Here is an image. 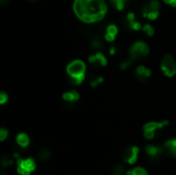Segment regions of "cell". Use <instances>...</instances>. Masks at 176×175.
Masks as SVG:
<instances>
[{
    "mask_svg": "<svg viewBox=\"0 0 176 175\" xmlns=\"http://www.w3.org/2000/svg\"><path fill=\"white\" fill-rule=\"evenodd\" d=\"M115 36H113V35H111V34H108V33H106L105 39H106L107 41H109V42H111V41L115 40Z\"/></svg>",
    "mask_w": 176,
    "mask_h": 175,
    "instance_id": "4316f807",
    "label": "cell"
},
{
    "mask_svg": "<svg viewBox=\"0 0 176 175\" xmlns=\"http://www.w3.org/2000/svg\"><path fill=\"white\" fill-rule=\"evenodd\" d=\"M17 142L21 147H27L30 143V138L26 133H20L17 136Z\"/></svg>",
    "mask_w": 176,
    "mask_h": 175,
    "instance_id": "7c38bea8",
    "label": "cell"
},
{
    "mask_svg": "<svg viewBox=\"0 0 176 175\" xmlns=\"http://www.w3.org/2000/svg\"><path fill=\"white\" fill-rule=\"evenodd\" d=\"M127 175H148L145 169L141 168V167H137L134 168L133 170L127 171Z\"/></svg>",
    "mask_w": 176,
    "mask_h": 175,
    "instance_id": "4fadbf2b",
    "label": "cell"
},
{
    "mask_svg": "<svg viewBox=\"0 0 176 175\" xmlns=\"http://www.w3.org/2000/svg\"><path fill=\"white\" fill-rule=\"evenodd\" d=\"M169 125V121H162V122H149L146 123L143 126V134L144 137L148 140L154 139V131L159 129H162V128L166 127Z\"/></svg>",
    "mask_w": 176,
    "mask_h": 175,
    "instance_id": "3957f363",
    "label": "cell"
},
{
    "mask_svg": "<svg viewBox=\"0 0 176 175\" xmlns=\"http://www.w3.org/2000/svg\"><path fill=\"white\" fill-rule=\"evenodd\" d=\"M62 99H63L65 102L69 103H74L76 101L79 100V94L76 91H70V92H66L63 94L62 96Z\"/></svg>",
    "mask_w": 176,
    "mask_h": 175,
    "instance_id": "30bf717a",
    "label": "cell"
},
{
    "mask_svg": "<svg viewBox=\"0 0 176 175\" xmlns=\"http://www.w3.org/2000/svg\"><path fill=\"white\" fill-rule=\"evenodd\" d=\"M103 77H97L96 79H93L92 82H90V86L92 88H96V87H98L99 85H101V83L103 82Z\"/></svg>",
    "mask_w": 176,
    "mask_h": 175,
    "instance_id": "e0dca14e",
    "label": "cell"
},
{
    "mask_svg": "<svg viewBox=\"0 0 176 175\" xmlns=\"http://www.w3.org/2000/svg\"><path fill=\"white\" fill-rule=\"evenodd\" d=\"M165 2H166V3H169V4H172L173 3V1H174V0H164Z\"/></svg>",
    "mask_w": 176,
    "mask_h": 175,
    "instance_id": "1f68e13d",
    "label": "cell"
},
{
    "mask_svg": "<svg viewBox=\"0 0 176 175\" xmlns=\"http://www.w3.org/2000/svg\"><path fill=\"white\" fill-rule=\"evenodd\" d=\"M67 74L74 85H81L86 77V64L81 60H74L68 64L66 68Z\"/></svg>",
    "mask_w": 176,
    "mask_h": 175,
    "instance_id": "6da1fadb",
    "label": "cell"
},
{
    "mask_svg": "<svg viewBox=\"0 0 176 175\" xmlns=\"http://www.w3.org/2000/svg\"><path fill=\"white\" fill-rule=\"evenodd\" d=\"M89 62L90 63H99L100 65H102V66H105L106 64H107V59L104 57V55L101 54V53H97L95 55H93V56H90L89 57Z\"/></svg>",
    "mask_w": 176,
    "mask_h": 175,
    "instance_id": "8fae6325",
    "label": "cell"
},
{
    "mask_svg": "<svg viewBox=\"0 0 176 175\" xmlns=\"http://www.w3.org/2000/svg\"><path fill=\"white\" fill-rule=\"evenodd\" d=\"M124 167L121 165H116L115 168H113V171H112V175H123L124 174Z\"/></svg>",
    "mask_w": 176,
    "mask_h": 175,
    "instance_id": "9a60e30c",
    "label": "cell"
},
{
    "mask_svg": "<svg viewBox=\"0 0 176 175\" xmlns=\"http://www.w3.org/2000/svg\"><path fill=\"white\" fill-rule=\"evenodd\" d=\"M101 12H104V14L107 12V6H106L105 2L103 1V0H101Z\"/></svg>",
    "mask_w": 176,
    "mask_h": 175,
    "instance_id": "83f0119b",
    "label": "cell"
},
{
    "mask_svg": "<svg viewBox=\"0 0 176 175\" xmlns=\"http://www.w3.org/2000/svg\"><path fill=\"white\" fill-rule=\"evenodd\" d=\"M145 151H146L147 156L151 159H157L162 155L164 150H163V147H161V146H159V145L151 144V145H147L145 147Z\"/></svg>",
    "mask_w": 176,
    "mask_h": 175,
    "instance_id": "52a82bcc",
    "label": "cell"
},
{
    "mask_svg": "<svg viewBox=\"0 0 176 175\" xmlns=\"http://www.w3.org/2000/svg\"><path fill=\"white\" fill-rule=\"evenodd\" d=\"M161 69L163 73L168 77H173L176 74V62L170 55H166L163 58L161 63Z\"/></svg>",
    "mask_w": 176,
    "mask_h": 175,
    "instance_id": "5b68a950",
    "label": "cell"
},
{
    "mask_svg": "<svg viewBox=\"0 0 176 175\" xmlns=\"http://www.w3.org/2000/svg\"><path fill=\"white\" fill-rule=\"evenodd\" d=\"M17 171L20 175H30L36 169V163L33 158L18 159L17 161Z\"/></svg>",
    "mask_w": 176,
    "mask_h": 175,
    "instance_id": "7a4b0ae2",
    "label": "cell"
},
{
    "mask_svg": "<svg viewBox=\"0 0 176 175\" xmlns=\"http://www.w3.org/2000/svg\"><path fill=\"white\" fill-rule=\"evenodd\" d=\"M164 147L170 156L176 158V138H172V139L167 140L164 144Z\"/></svg>",
    "mask_w": 176,
    "mask_h": 175,
    "instance_id": "9c48e42d",
    "label": "cell"
},
{
    "mask_svg": "<svg viewBox=\"0 0 176 175\" xmlns=\"http://www.w3.org/2000/svg\"><path fill=\"white\" fill-rule=\"evenodd\" d=\"M134 19H135V15H134V14H132V12L128 14V17H127V21H128V23L133 22Z\"/></svg>",
    "mask_w": 176,
    "mask_h": 175,
    "instance_id": "f1b7e54d",
    "label": "cell"
},
{
    "mask_svg": "<svg viewBox=\"0 0 176 175\" xmlns=\"http://www.w3.org/2000/svg\"><path fill=\"white\" fill-rule=\"evenodd\" d=\"M149 6H151V8L152 10H158L160 8V2L158 0H152V1H151V3H149Z\"/></svg>",
    "mask_w": 176,
    "mask_h": 175,
    "instance_id": "7402d4cb",
    "label": "cell"
},
{
    "mask_svg": "<svg viewBox=\"0 0 176 175\" xmlns=\"http://www.w3.org/2000/svg\"><path fill=\"white\" fill-rule=\"evenodd\" d=\"M149 49L146 43L142 41H137L132 45L130 49V57L131 60H138L140 58H143L146 55H148Z\"/></svg>",
    "mask_w": 176,
    "mask_h": 175,
    "instance_id": "277c9868",
    "label": "cell"
},
{
    "mask_svg": "<svg viewBox=\"0 0 176 175\" xmlns=\"http://www.w3.org/2000/svg\"><path fill=\"white\" fill-rule=\"evenodd\" d=\"M135 74L139 80L144 82V80H146L148 77H151V71L149 69L145 68L144 66H138L136 69V71H135Z\"/></svg>",
    "mask_w": 176,
    "mask_h": 175,
    "instance_id": "ba28073f",
    "label": "cell"
},
{
    "mask_svg": "<svg viewBox=\"0 0 176 175\" xmlns=\"http://www.w3.org/2000/svg\"><path fill=\"white\" fill-rule=\"evenodd\" d=\"M139 155V148L137 146H131V147L127 148L124 153V161L129 165H133L137 162Z\"/></svg>",
    "mask_w": 176,
    "mask_h": 175,
    "instance_id": "8992f818",
    "label": "cell"
},
{
    "mask_svg": "<svg viewBox=\"0 0 176 175\" xmlns=\"http://www.w3.org/2000/svg\"><path fill=\"white\" fill-rule=\"evenodd\" d=\"M38 156H39L41 161H46L51 158V151L48 150H45H45H41L39 153H38Z\"/></svg>",
    "mask_w": 176,
    "mask_h": 175,
    "instance_id": "5bb4252c",
    "label": "cell"
},
{
    "mask_svg": "<svg viewBox=\"0 0 176 175\" xmlns=\"http://www.w3.org/2000/svg\"><path fill=\"white\" fill-rule=\"evenodd\" d=\"M111 1H112L115 4H116V3H118V2H124L125 0H111Z\"/></svg>",
    "mask_w": 176,
    "mask_h": 175,
    "instance_id": "4dcf8cb0",
    "label": "cell"
},
{
    "mask_svg": "<svg viewBox=\"0 0 176 175\" xmlns=\"http://www.w3.org/2000/svg\"><path fill=\"white\" fill-rule=\"evenodd\" d=\"M158 17H159V12H158V10H154L151 14L147 15L146 18H148V19H151V20H154V19H157Z\"/></svg>",
    "mask_w": 176,
    "mask_h": 175,
    "instance_id": "d4e9b609",
    "label": "cell"
},
{
    "mask_svg": "<svg viewBox=\"0 0 176 175\" xmlns=\"http://www.w3.org/2000/svg\"><path fill=\"white\" fill-rule=\"evenodd\" d=\"M102 46H103V44L99 39H94V40L92 41V48L93 49H101Z\"/></svg>",
    "mask_w": 176,
    "mask_h": 175,
    "instance_id": "603a6c76",
    "label": "cell"
},
{
    "mask_svg": "<svg viewBox=\"0 0 176 175\" xmlns=\"http://www.w3.org/2000/svg\"><path fill=\"white\" fill-rule=\"evenodd\" d=\"M107 33L108 34H111L113 36H115L116 34H118V27L115 25H110L107 27Z\"/></svg>",
    "mask_w": 176,
    "mask_h": 175,
    "instance_id": "ac0fdd59",
    "label": "cell"
},
{
    "mask_svg": "<svg viewBox=\"0 0 176 175\" xmlns=\"http://www.w3.org/2000/svg\"><path fill=\"white\" fill-rule=\"evenodd\" d=\"M172 5H174V6H176V0H174V1H173Z\"/></svg>",
    "mask_w": 176,
    "mask_h": 175,
    "instance_id": "d6a6232c",
    "label": "cell"
},
{
    "mask_svg": "<svg viewBox=\"0 0 176 175\" xmlns=\"http://www.w3.org/2000/svg\"><path fill=\"white\" fill-rule=\"evenodd\" d=\"M128 24L132 28V29H134V30H139L140 29V27H141L140 23L135 22V21H133V22H131V23H128Z\"/></svg>",
    "mask_w": 176,
    "mask_h": 175,
    "instance_id": "cb8c5ba5",
    "label": "cell"
},
{
    "mask_svg": "<svg viewBox=\"0 0 176 175\" xmlns=\"http://www.w3.org/2000/svg\"><path fill=\"white\" fill-rule=\"evenodd\" d=\"M7 100H8V96H7V94L5 92H1L0 93V104H5L7 102Z\"/></svg>",
    "mask_w": 176,
    "mask_h": 175,
    "instance_id": "44dd1931",
    "label": "cell"
},
{
    "mask_svg": "<svg viewBox=\"0 0 176 175\" xmlns=\"http://www.w3.org/2000/svg\"><path fill=\"white\" fill-rule=\"evenodd\" d=\"M132 64V60H128V61H125L121 64V69L124 70V69H127L128 67H130Z\"/></svg>",
    "mask_w": 176,
    "mask_h": 175,
    "instance_id": "484cf974",
    "label": "cell"
},
{
    "mask_svg": "<svg viewBox=\"0 0 176 175\" xmlns=\"http://www.w3.org/2000/svg\"><path fill=\"white\" fill-rule=\"evenodd\" d=\"M12 159L10 158V156H3V158L1 159V164L3 167H7L9 165H12Z\"/></svg>",
    "mask_w": 176,
    "mask_h": 175,
    "instance_id": "2e32d148",
    "label": "cell"
},
{
    "mask_svg": "<svg viewBox=\"0 0 176 175\" xmlns=\"http://www.w3.org/2000/svg\"><path fill=\"white\" fill-rule=\"evenodd\" d=\"M7 137H8V131L5 128L0 129V141H4Z\"/></svg>",
    "mask_w": 176,
    "mask_h": 175,
    "instance_id": "d6986e66",
    "label": "cell"
},
{
    "mask_svg": "<svg viewBox=\"0 0 176 175\" xmlns=\"http://www.w3.org/2000/svg\"><path fill=\"white\" fill-rule=\"evenodd\" d=\"M143 31H145V32L149 36H152V35H154V28H152L151 25H144L143 26Z\"/></svg>",
    "mask_w": 176,
    "mask_h": 175,
    "instance_id": "ffe728a7",
    "label": "cell"
},
{
    "mask_svg": "<svg viewBox=\"0 0 176 175\" xmlns=\"http://www.w3.org/2000/svg\"><path fill=\"white\" fill-rule=\"evenodd\" d=\"M115 46H112V48L110 49V54L111 55H115Z\"/></svg>",
    "mask_w": 176,
    "mask_h": 175,
    "instance_id": "f546056e",
    "label": "cell"
}]
</instances>
